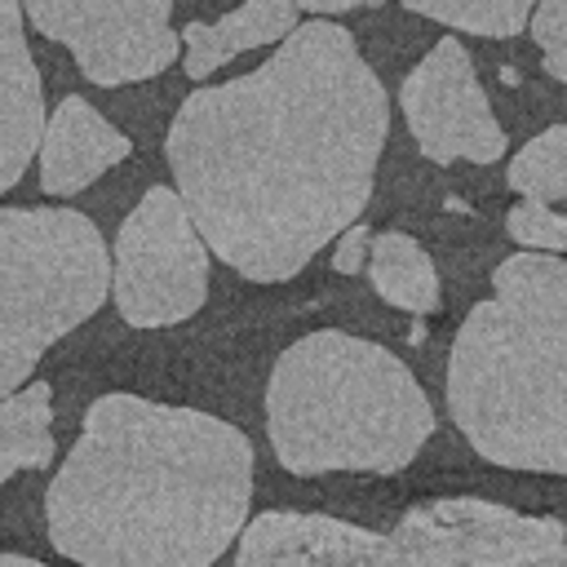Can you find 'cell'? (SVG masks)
<instances>
[{"label": "cell", "instance_id": "obj_1", "mask_svg": "<svg viewBox=\"0 0 567 567\" xmlns=\"http://www.w3.org/2000/svg\"><path fill=\"white\" fill-rule=\"evenodd\" d=\"M390 102L337 22H306L248 75L195 89L164 137L204 244L248 284L310 266L372 199Z\"/></svg>", "mask_w": 567, "mask_h": 567}, {"label": "cell", "instance_id": "obj_2", "mask_svg": "<svg viewBox=\"0 0 567 567\" xmlns=\"http://www.w3.org/2000/svg\"><path fill=\"white\" fill-rule=\"evenodd\" d=\"M248 501L252 443L239 425L115 390L89 403L44 523L75 567H213L239 540Z\"/></svg>", "mask_w": 567, "mask_h": 567}, {"label": "cell", "instance_id": "obj_3", "mask_svg": "<svg viewBox=\"0 0 567 567\" xmlns=\"http://www.w3.org/2000/svg\"><path fill=\"white\" fill-rule=\"evenodd\" d=\"M447 412L465 443L501 465L567 474V257L514 252L456 328Z\"/></svg>", "mask_w": 567, "mask_h": 567}, {"label": "cell", "instance_id": "obj_4", "mask_svg": "<svg viewBox=\"0 0 567 567\" xmlns=\"http://www.w3.org/2000/svg\"><path fill=\"white\" fill-rule=\"evenodd\" d=\"M266 434L288 474H399L434 434L412 368L377 341L319 328L292 341L266 385Z\"/></svg>", "mask_w": 567, "mask_h": 567}, {"label": "cell", "instance_id": "obj_5", "mask_svg": "<svg viewBox=\"0 0 567 567\" xmlns=\"http://www.w3.org/2000/svg\"><path fill=\"white\" fill-rule=\"evenodd\" d=\"M235 567H567V527L483 496L412 505L390 532L266 509L244 523Z\"/></svg>", "mask_w": 567, "mask_h": 567}, {"label": "cell", "instance_id": "obj_6", "mask_svg": "<svg viewBox=\"0 0 567 567\" xmlns=\"http://www.w3.org/2000/svg\"><path fill=\"white\" fill-rule=\"evenodd\" d=\"M111 261L75 208H0V399L22 390L66 332L97 315Z\"/></svg>", "mask_w": 567, "mask_h": 567}, {"label": "cell", "instance_id": "obj_7", "mask_svg": "<svg viewBox=\"0 0 567 567\" xmlns=\"http://www.w3.org/2000/svg\"><path fill=\"white\" fill-rule=\"evenodd\" d=\"M111 297L124 323L168 328L208 301V244L173 186H151L111 252Z\"/></svg>", "mask_w": 567, "mask_h": 567}, {"label": "cell", "instance_id": "obj_8", "mask_svg": "<svg viewBox=\"0 0 567 567\" xmlns=\"http://www.w3.org/2000/svg\"><path fill=\"white\" fill-rule=\"evenodd\" d=\"M22 18L71 49L84 80L102 89L151 80L177 62L173 0H27Z\"/></svg>", "mask_w": 567, "mask_h": 567}, {"label": "cell", "instance_id": "obj_9", "mask_svg": "<svg viewBox=\"0 0 567 567\" xmlns=\"http://www.w3.org/2000/svg\"><path fill=\"white\" fill-rule=\"evenodd\" d=\"M403 120L434 164H496L509 146L478 71L470 62V49L456 35H443L403 80L399 89Z\"/></svg>", "mask_w": 567, "mask_h": 567}, {"label": "cell", "instance_id": "obj_10", "mask_svg": "<svg viewBox=\"0 0 567 567\" xmlns=\"http://www.w3.org/2000/svg\"><path fill=\"white\" fill-rule=\"evenodd\" d=\"M133 142L106 124V115L71 93L53 106V115L44 120L40 133V190L44 195H75L84 186H93L106 168H115L120 159H128Z\"/></svg>", "mask_w": 567, "mask_h": 567}, {"label": "cell", "instance_id": "obj_11", "mask_svg": "<svg viewBox=\"0 0 567 567\" xmlns=\"http://www.w3.org/2000/svg\"><path fill=\"white\" fill-rule=\"evenodd\" d=\"M44 133V93L40 71L27 49L22 4L0 0V195L18 186L27 164L40 151Z\"/></svg>", "mask_w": 567, "mask_h": 567}, {"label": "cell", "instance_id": "obj_12", "mask_svg": "<svg viewBox=\"0 0 567 567\" xmlns=\"http://www.w3.org/2000/svg\"><path fill=\"white\" fill-rule=\"evenodd\" d=\"M292 27H297L292 0H244L239 9L221 13L217 22H186L182 27V66L190 80H204L239 53L284 40Z\"/></svg>", "mask_w": 567, "mask_h": 567}, {"label": "cell", "instance_id": "obj_13", "mask_svg": "<svg viewBox=\"0 0 567 567\" xmlns=\"http://www.w3.org/2000/svg\"><path fill=\"white\" fill-rule=\"evenodd\" d=\"M368 279L381 301L408 315H434L439 310V270L430 252L403 235V230H381L368 244Z\"/></svg>", "mask_w": 567, "mask_h": 567}, {"label": "cell", "instance_id": "obj_14", "mask_svg": "<svg viewBox=\"0 0 567 567\" xmlns=\"http://www.w3.org/2000/svg\"><path fill=\"white\" fill-rule=\"evenodd\" d=\"M53 390L44 381L22 385L0 399V487L22 470H44L53 461Z\"/></svg>", "mask_w": 567, "mask_h": 567}, {"label": "cell", "instance_id": "obj_15", "mask_svg": "<svg viewBox=\"0 0 567 567\" xmlns=\"http://www.w3.org/2000/svg\"><path fill=\"white\" fill-rule=\"evenodd\" d=\"M505 182H509L514 195H523V199L567 217V124H554V128L536 133L509 159Z\"/></svg>", "mask_w": 567, "mask_h": 567}, {"label": "cell", "instance_id": "obj_16", "mask_svg": "<svg viewBox=\"0 0 567 567\" xmlns=\"http://www.w3.org/2000/svg\"><path fill=\"white\" fill-rule=\"evenodd\" d=\"M403 4L421 18H434L443 27L487 35V40L518 35L536 9V0H403Z\"/></svg>", "mask_w": 567, "mask_h": 567}, {"label": "cell", "instance_id": "obj_17", "mask_svg": "<svg viewBox=\"0 0 567 567\" xmlns=\"http://www.w3.org/2000/svg\"><path fill=\"white\" fill-rule=\"evenodd\" d=\"M527 31L540 49L545 71L558 84H567V0H536V9L527 18Z\"/></svg>", "mask_w": 567, "mask_h": 567}, {"label": "cell", "instance_id": "obj_18", "mask_svg": "<svg viewBox=\"0 0 567 567\" xmlns=\"http://www.w3.org/2000/svg\"><path fill=\"white\" fill-rule=\"evenodd\" d=\"M368 244H372V230L363 221H350L341 235H337V248H332V270L337 275H359L368 266Z\"/></svg>", "mask_w": 567, "mask_h": 567}, {"label": "cell", "instance_id": "obj_19", "mask_svg": "<svg viewBox=\"0 0 567 567\" xmlns=\"http://www.w3.org/2000/svg\"><path fill=\"white\" fill-rule=\"evenodd\" d=\"M297 9L306 13H346V9H368V4H381V0H292Z\"/></svg>", "mask_w": 567, "mask_h": 567}, {"label": "cell", "instance_id": "obj_20", "mask_svg": "<svg viewBox=\"0 0 567 567\" xmlns=\"http://www.w3.org/2000/svg\"><path fill=\"white\" fill-rule=\"evenodd\" d=\"M0 567H49L40 558H22V554H0Z\"/></svg>", "mask_w": 567, "mask_h": 567}]
</instances>
